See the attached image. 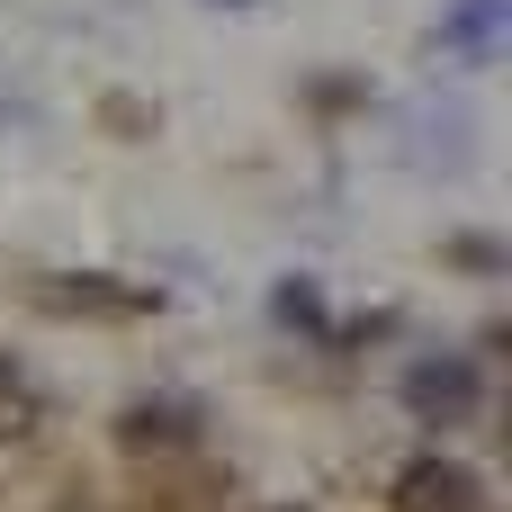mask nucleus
Segmentation results:
<instances>
[{"mask_svg":"<svg viewBox=\"0 0 512 512\" xmlns=\"http://www.w3.org/2000/svg\"><path fill=\"white\" fill-rule=\"evenodd\" d=\"M504 9H512V0H459V9L441 18V45H450V54H468V63H486V54H495V36H504Z\"/></svg>","mask_w":512,"mask_h":512,"instance_id":"obj_5","label":"nucleus"},{"mask_svg":"<svg viewBox=\"0 0 512 512\" xmlns=\"http://www.w3.org/2000/svg\"><path fill=\"white\" fill-rule=\"evenodd\" d=\"M36 306H54V315H144L153 288H117V279L81 270V279H36Z\"/></svg>","mask_w":512,"mask_h":512,"instance_id":"obj_4","label":"nucleus"},{"mask_svg":"<svg viewBox=\"0 0 512 512\" xmlns=\"http://www.w3.org/2000/svg\"><path fill=\"white\" fill-rule=\"evenodd\" d=\"M216 9H252V0H216Z\"/></svg>","mask_w":512,"mask_h":512,"instance_id":"obj_9","label":"nucleus"},{"mask_svg":"<svg viewBox=\"0 0 512 512\" xmlns=\"http://www.w3.org/2000/svg\"><path fill=\"white\" fill-rule=\"evenodd\" d=\"M198 423H207V414H198L189 396H135V405L117 414V441H126V450H180V441H198Z\"/></svg>","mask_w":512,"mask_h":512,"instance_id":"obj_3","label":"nucleus"},{"mask_svg":"<svg viewBox=\"0 0 512 512\" xmlns=\"http://www.w3.org/2000/svg\"><path fill=\"white\" fill-rule=\"evenodd\" d=\"M450 261L459 270H504V243L495 234H450Z\"/></svg>","mask_w":512,"mask_h":512,"instance_id":"obj_7","label":"nucleus"},{"mask_svg":"<svg viewBox=\"0 0 512 512\" xmlns=\"http://www.w3.org/2000/svg\"><path fill=\"white\" fill-rule=\"evenodd\" d=\"M18 396H27V378H18V360L0 351V423H9V405H18Z\"/></svg>","mask_w":512,"mask_h":512,"instance_id":"obj_8","label":"nucleus"},{"mask_svg":"<svg viewBox=\"0 0 512 512\" xmlns=\"http://www.w3.org/2000/svg\"><path fill=\"white\" fill-rule=\"evenodd\" d=\"M270 315H279V324H297V333H324V288H315V279H279Z\"/></svg>","mask_w":512,"mask_h":512,"instance_id":"obj_6","label":"nucleus"},{"mask_svg":"<svg viewBox=\"0 0 512 512\" xmlns=\"http://www.w3.org/2000/svg\"><path fill=\"white\" fill-rule=\"evenodd\" d=\"M477 405H486V369H477L468 351H423V360L405 369V414H414V423L450 432V423H477Z\"/></svg>","mask_w":512,"mask_h":512,"instance_id":"obj_1","label":"nucleus"},{"mask_svg":"<svg viewBox=\"0 0 512 512\" xmlns=\"http://www.w3.org/2000/svg\"><path fill=\"white\" fill-rule=\"evenodd\" d=\"M396 504L405 512H486V486H477V468H459V459H414V468L396 477Z\"/></svg>","mask_w":512,"mask_h":512,"instance_id":"obj_2","label":"nucleus"}]
</instances>
